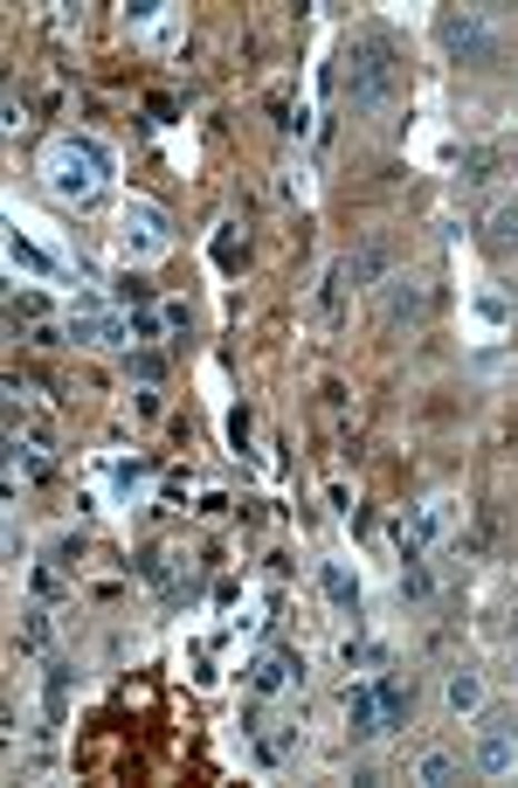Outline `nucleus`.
I'll list each match as a JSON object with an SVG mask.
<instances>
[{
	"label": "nucleus",
	"instance_id": "nucleus-1",
	"mask_svg": "<svg viewBox=\"0 0 518 788\" xmlns=\"http://www.w3.org/2000/svg\"><path fill=\"white\" fill-rule=\"evenodd\" d=\"M111 152L97 146L90 132H62V139H49V152H42V180H49V194L56 201H70V208H90V201H104L111 194Z\"/></svg>",
	"mask_w": 518,
	"mask_h": 788
},
{
	"label": "nucleus",
	"instance_id": "nucleus-2",
	"mask_svg": "<svg viewBox=\"0 0 518 788\" xmlns=\"http://www.w3.org/2000/svg\"><path fill=\"white\" fill-rule=\"evenodd\" d=\"M339 90L352 98V111H387L395 104V49H387L380 36L352 42L339 56Z\"/></svg>",
	"mask_w": 518,
	"mask_h": 788
},
{
	"label": "nucleus",
	"instance_id": "nucleus-3",
	"mask_svg": "<svg viewBox=\"0 0 518 788\" xmlns=\"http://www.w3.org/2000/svg\"><path fill=\"white\" fill-rule=\"evenodd\" d=\"M180 236H173V215L167 208H159V201H124V215H118V249H124V257H132V263H152V257H167V249H173Z\"/></svg>",
	"mask_w": 518,
	"mask_h": 788
},
{
	"label": "nucleus",
	"instance_id": "nucleus-4",
	"mask_svg": "<svg viewBox=\"0 0 518 788\" xmlns=\"http://www.w3.org/2000/svg\"><path fill=\"white\" fill-rule=\"evenodd\" d=\"M449 532H457V498H422V506H408L401 519V560H422L429 547H442Z\"/></svg>",
	"mask_w": 518,
	"mask_h": 788
},
{
	"label": "nucleus",
	"instance_id": "nucleus-5",
	"mask_svg": "<svg viewBox=\"0 0 518 788\" xmlns=\"http://www.w3.org/2000/svg\"><path fill=\"white\" fill-rule=\"evenodd\" d=\"M436 36H442V49L457 62H491L498 56V36H491V21H484L477 8H442Z\"/></svg>",
	"mask_w": 518,
	"mask_h": 788
},
{
	"label": "nucleus",
	"instance_id": "nucleus-6",
	"mask_svg": "<svg viewBox=\"0 0 518 788\" xmlns=\"http://www.w3.org/2000/svg\"><path fill=\"white\" fill-rule=\"evenodd\" d=\"M290 685H305V657L298 650H256L249 657V691L256 699H277V691H290Z\"/></svg>",
	"mask_w": 518,
	"mask_h": 788
},
{
	"label": "nucleus",
	"instance_id": "nucleus-7",
	"mask_svg": "<svg viewBox=\"0 0 518 788\" xmlns=\"http://www.w3.org/2000/svg\"><path fill=\"white\" fill-rule=\"evenodd\" d=\"M429 311V283L422 277H387L380 283V319L387 326H408V319H422Z\"/></svg>",
	"mask_w": 518,
	"mask_h": 788
},
{
	"label": "nucleus",
	"instance_id": "nucleus-8",
	"mask_svg": "<svg viewBox=\"0 0 518 788\" xmlns=\"http://www.w3.org/2000/svg\"><path fill=\"white\" fill-rule=\"evenodd\" d=\"M70 339L77 346H132L139 332H132V319H118V311H77V319H70Z\"/></svg>",
	"mask_w": 518,
	"mask_h": 788
},
{
	"label": "nucleus",
	"instance_id": "nucleus-9",
	"mask_svg": "<svg viewBox=\"0 0 518 788\" xmlns=\"http://www.w3.org/2000/svg\"><path fill=\"white\" fill-rule=\"evenodd\" d=\"M346 734L352 740H380V691L373 685H346Z\"/></svg>",
	"mask_w": 518,
	"mask_h": 788
},
{
	"label": "nucleus",
	"instance_id": "nucleus-10",
	"mask_svg": "<svg viewBox=\"0 0 518 788\" xmlns=\"http://www.w3.org/2000/svg\"><path fill=\"white\" fill-rule=\"evenodd\" d=\"M339 270H346L352 291H373V283H387V242H360Z\"/></svg>",
	"mask_w": 518,
	"mask_h": 788
},
{
	"label": "nucleus",
	"instance_id": "nucleus-11",
	"mask_svg": "<svg viewBox=\"0 0 518 788\" xmlns=\"http://www.w3.org/2000/svg\"><path fill=\"white\" fill-rule=\"evenodd\" d=\"M8 263H14V270H28V277H42V283H62V277H70V270H62L56 257H42V249L28 242L21 229H8Z\"/></svg>",
	"mask_w": 518,
	"mask_h": 788
},
{
	"label": "nucleus",
	"instance_id": "nucleus-12",
	"mask_svg": "<svg viewBox=\"0 0 518 788\" xmlns=\"http://www.w3.org/2000/svg\"><path fill=\"white\" fill-rule=\"evenodd\" d=\"M373 691H380V734H395V727H408V706H415V691H408V685H401L395 671H387V678H380Z\"/></svg>",
	"mask_w": 518,
	"mask_h": 788
},
{
	"label": "nucleus",
	"instance_id": "nucleus-13",
	"mask_svg": "<svg viewBox=\"0 0 518 788\" xmlns=\"http://www.w3.org/2000/svg\"><path fill=\"white\" fill-rule=\"evenodd\" d=\"M511 768H518V740L505 727H491L484 747H477V775H511Z\"/></svg>",
	"mask_w": 518,
	"mask_h": 788
},
{
	"label": "nucleus",
	"instance_id": "nucleus-14",
	"mask_svg": "<svg viewBox=\"0 0 518 788\" xmlns=\"http://www.w3.org/2000/svg\"><path fill=\"white\" fill-rule=\"evenodd\" d=\"M415 781H422V788H449V781H464V761H457V754H415V768H408Z\"/></svg>",
	"mask_w": 518,
	"mask_h": 788
},
{
	"label": "nucleus",
	"instance_id": "nucleus-15",
	"mask_svg": "<svg viewBox=\"0 0 518 788\" xmlns=\"http://www.w3.org/2000/svg\"><path fill=\"white\" fill-rule=\"evenodd\" d=\"M318 581H326V595H332V602L352 616V609H360V581H352L346 575V560H326V575H318Z\"/></svg>",
	"mask_w": 518,
	"mask_h": 788
},
{
	"label": "nucleus",
	"instance_id": "nucleus-16",
	"mask_svg": "<svg viewBox=\"0 0 518 788\" xmlns=\"http://www.w3.org/2000/svg\"><path fill=\"white\" fill-rule=\"evenodd\" d=\"M477 706H484V678H477V671H449V712L464 719V712H477Z\"/></svg>",
	"mask_w": 518,
	"mask_h": 788
},
{
	"label": "nucleus",
	"instance_id": "nucleus-17",
	"mask_svg": "<svg viewBox=\"0 0 518 788\" xmlns=\"http://www.w3.org/2000/svg\"><path fill=\"white\" fill-rule=\"evenodd\" d=\"M49 644H56V616H49V609H28V622H21V650L42 657Z\"/></svg>",
	"mask_w": 518,
	"mask_h": 788
},
{
	"label": "nucleus",
	"instance_id": "nucleus-18",
	"mask_svg": "<svg viewBox=\"0 0 518 788\" xmlns=\"http://www.w3.org/2000/svg\"><path fill=\"white\" fill-rule=\"evenodd\" d=\"M62 706H70V665L49 657V727H62Z\"/></svg>",
	"mask_w": 518,
	"mask_h": 788
},
{
	"label": "nucleus",
	"instance_id": "nucleus-19",
	"mask_svg": "<svg viewBox=\"0 0 518 788\" xmlns=\"http://www.w3.org/2000/svg\"><path fill=\"white\" fill-rule=\"evenodd\" d=\"M429 595H436L429 567H422V560H408V567H401V602H429Z\"/></svg>",
	"mask_w": 518,
	"mask_h": 788
},
{
	"label": "nucleus",
	"instance_id": "nucleus-20",
	"mask_svg": "<svg viewBox=\"0 0 518 788\" xmlns=\"http://www.w3.org/2000/svg\"><path fill=\"white\" fill-rule=\"evenodd\" d=\"M318 311H326V319H339L346 311V270L332 263V277H326V291H318Z\"/></svg>",
	"mask_w": 518,
	"mask_h": 788
},
{
	"label": "nucleus",
	"instance_id": "nucleus-21",
	"mask_svg": "<svg viewBox=\"0 0 518 788\" xmlns=\"http://www.w3.org/2000/svg\"><path fill=\"white\" fill-rule=\"evenodd\" d=\"M215 263H221V270H236V263H242V242H236V222H221V236H215Z\"/></svg>",
	"mask_w": 518,
	"mask_h": 788
},
{
	"label": "nucleus",
	"instance_id": "nucleus-22",
	"mask_svg": "<svg viewBox=\"0 0 518 788\" xmlns=\"http://www.w3.org/2000/svg\"><path fill=\"white\" fill-rule=\"evenodd\" d=\"M491 242H505V249L518 242V201H505V208L491 215Z\"/></svg>",
	"mask_w": 518,
	"mask_h": 788
},
{
	"label": "nucleus",
	"instance_id": "nucleus-23",
	"mask_svg": "<svg viewBox=\"0 0 518 788\" xmlns=\"http://www.w3.org/2000/svg\"><path fill=\"white\" fill-rule=\"evenodd\" d=\"M118 305H132V311H146V305H152V291H146V277H118Z\"/></svg>",
	"mask_w": 518,
	"mask_h": 788
},
{
	"label": "nucleus",
	"instance_id": "nucleus-24",
	"mask_svg": "<svg viewBox=\"0 0 518 788\" xmlns=\"http://www.w3.org/2000/svg\"><path fill=\"white\" fill-rule=\"evenodd\" d=\"M132 373H139V381L152 388V381H159V373H167V360H159V353H139V360H132Z\"/></svg>",
	"mask_w": 518,
	"mask_h": 788
},
{
	"label": "nucleus",
	"instance_id": "nucleus-25",
	"mask_svg": "<svg viewBox=\"0 0 518 788\" xmlns=\"http://www.w3.org/2000/svg\"><path fill=\"white\" fill-rule=\"evenodd\" d=\"M77 560H83V540H56V567H62V575H70Z\"/></svg>",
	"mask_w": 518,
	"mask_h": 788
},
{
	"label": "nucleus",
	"instance_id": "nucleus-26",
	"mask_svg": "<svg viewBox=\"0 0 518 788\" xmlns=\"http://www.w3.org/2000/svg\"><path fill=\"white\" fill-rule=\"evenodd\" d=\"M229 436H236V450H249V408H236V416H229Z\"/></svg>",
	"mask_w": 518,
	"mask_h": 788
}]
</instances>
